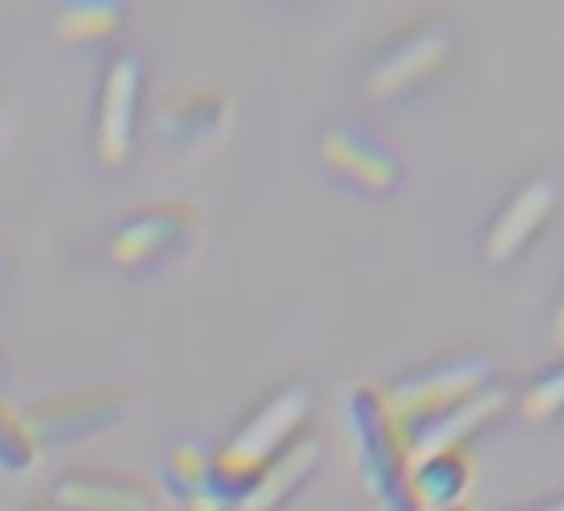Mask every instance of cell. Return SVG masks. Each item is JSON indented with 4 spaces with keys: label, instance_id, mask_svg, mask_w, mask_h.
I'll return each mask as SVG.
<instances>
[{
    "label": "cell",
    "instance_id": "cell-24",
    "mask_svg": "<svg viewBox=\"0 0 564 511\" xmlns=\"http://www.w3.org/2000/svg\"><path fill=\"white\" fill-rule=\"evenodd\" d=\"M4 369H8V362H4V356H0V382H4V376H8Z\"/></svg>",
    "mask_w": 564,
    "mask_h": 511
},
{
    "label": "cell",
    "instance_id": "cell-25",
    "mask_svg": "<svg viewBox=\"0 0 564 511\" xmlns=\"http://www.w3.org/2000/svg\"><path fill=\"white\" fill-rule=\"evenodd\" d=\"M0 123H4V94H0Z\"/></svg>",
    "mask_w": 564,
    "mask_h": 511
},
{
    "label": "cell",
    "instance_id": "cell-3",
    "mask_svg": "<svg viewBox=\"0 0 564 511\" xmlns=\"http://www.w3.org/2000/svg\"><path fill=\"white\" fill-rule=\"evenodd\" d=\"M203 216L186 199H160L120 216L107 236V260L130 276L176 263L199 236Z\"/></svg>",
    "mask_w": 564,
    "mask_h": 511
},
{
    "label": "cell",
    "instance_id": "cell-11",
    "mask_svg": "<svg viewBox=\"0 0 564 511\" xmlns=\"http://www.w3.org/2000/svg\"><path fill=\"white\" fill-rule=\"evenodd\" d=\"M323 461V438L316 428H306L296 442H290L275 458H269L252 485L236 501L239 511H275L286 504L319 468Z\"/></svg>",
    "mask_w": 564,
    "mask_h": 511
},
{
    "label": "cell",
    "instance_id": "cell-15",
    "mask_svg": "<svg viewBox=\"0 0 564 511\" xmlns=\"http://www.w3.org/2000/svg\"><path fill=\"white\" fill-rule=\"evenodd\" d=\"M130 18L123 0H70L57 8L54 28L57 37L70 47H100L110 44Z\"/></svg>",
    "mask_w": 564,
    "mask_h": 511
},
{
    "label": "cell",
    "instance_id": "cell-22",
    "mask_svg": "<svg viewBox=\"0 0 564 511\" xmlns=\"http://www.w3.org/2000/svg\"><path fill=\"white\" fill-rule=\"evenodd\" d=\"M18 511H47V504H44V501H28V504L18 508Z\"/></svg>",
    "mask_w": 564,
    "mask_h": 511
},
{
    "label": "cell",
    "instance_id": "cell-23",
    "mask_svg": "<svg viewBox=\"0 0 564 511\" xmlns=\"http://www.w3.org/2000/svg\"><path fill=\"white\" fill-rule=\"evenodd\" d=\"M445 511H471V508H468V501H462V504H452V508H445Z\"/></svg>",
    "mask_w": 564,
    "mask_h": 511
},
{
    "label": "cell",
    "instance_id": "cell-20",
    "mask_svg": "<svg viewBox=\"0 0 564 511\" xmlns=\"http://www.w3.org/2000/svg\"><path fill=\"white\" fill-rule=\"evenodd\" d=\"M528 511H564V498H561V501H551V504H538V508H528Z\"/></svg>",
    "mask_w": 564,
    "mask_h": 511
},
{
    "label": "cell",
    "instance_id": "cell-2",
    "mask_svg": "<svg viewBox=\"0 0 564 511\" xmlns=\"http://www.w3.org/2000/svg\"><path fill=\"white\" fill-rule=\"evenodd\" d=\"M346 418L369 494L382 511H415L409 498V428L389 409L382 385H356L346 399Z\"/></svg>",
    "mask_w": 564,
    "mask_h": 511
},
{
    "label": "cell",
    "instance_id": "cell-9",
    "mask_svg": "<svg viewBox=\"0 0 564 511\" xmlns=\"http://www.w3.org/2000/svg\"><path fill=\"white\" fill-rule=\"evenodd\" d=\"M232 120V100L219 87H180L153 107V133L176 153L213 143Z\"/></svg>",
    "mask_w": 564,
    "mask_h": 511
},
{
    "label": "cell",
    "instance_id": "cell-12",
    "mask_svg": "<svg viewBox=\"0 0 564 511\" xmlns=\"http://www.w3.org/2000/svg\"><path fill=\"white\" fill-rule=\"evenodd\" d=\"M557 206V186L551 176H534L524 183L498 213L485 236V256L488 263H511L514 256L531 242V236L547 222V216Z\"/></svg>",
    "mask_w": 564,
    "mask_h": 511
},
{
    "label": "cell",
    "instance_id": "cell-19",
    "mask_svg": "<svg viewBox=\"0 0 564 511\" xmlns=\"http://www.w3.org/2000/svg\"><path fill=\"white\" fill-rule=\"evenodd\" d=\"M554 343H557V349H564V296H561V306L554 313Z\"/></svg>",
    "mask_w": 564,
    "mask_h": 511
},
{
    "label": "cell",
    "instance_id": "cell-1",
    "mask_svg": "<svg viewBox=\"0 0 564 511\" xmlns=\"http://www.w3.org/2000/svg\"><path fill=\"white\" fill-rule=\"evenodd\" d=\"M313 385L303 379H286L262 395L249 415L213 448V478L232 498V508L269 458L313 428Z\"/></svg>",
    "mask_w": 564,
    "mask_h": 511
},
{
    "label": "cell",
    "instance_id": "cell-6",
    "mask_svg": "<svg viewBox=\"0 0 564 511\" xmlns=\"http://www.w3.org/2000/svg\"><path fill=\"white\" fill-rule=\"evenodd\" d=\"M455 51V31L445 21H429L392 37L369 64L366 94L372 100H402L422 90L445 70Z\"/></svg>",
    "mask_w": 564,
    "mask_h": 511
},
{
    "label": "cell",
    "instance_id": "cell-21",
    "mask_svg": "<svg viewBox=\"0 0 564 511\" xmlns=\"http://www.w3.org/2000/svg\"><path fill=\"white\" fill-rule=\"evenodd\" d=\"M8 283V256H4V249H0V286Z\"/></svg>",
    "mask_w": 564,
    "mask_h": 511
},
{
    "label": "cell",
    "instance_id": "cell-7",
    "mask_svg": "<svg viewBox=\"0 0 564 511\" xmlns=\"http://www.w3.org/2000/svg\"><path fill=\"white\" fill-rule=\"evenodd\" d=\"M130 402H133V392L127 385L100 382V385H80L61 395H44L24 409V418L44 448V445L94 438L113 428L127 415Z\"/></svg>",
    "mask_w": 564,
    "mask_h": 511
},
{
    "label": "cell",
    "instance_id": "cell-8",
    "mask_svg": "<svg viewBox=\"0 0 564 511\" xmlns=\"http://www.w3.org/2000/svg\"><path fill=\"white\" fill-rule=\"evenodd\" d=\"M323 166L366 196H389L402 180V156L359 123H333L319 137Z\"/></svg>",
    "mask_w": 564,
    "mask_h": 511
},
{
    "label": "cell",
    "instance_id": "cell-13",
    "mask_svg": "<svg viewBox=\"0 0 564 511\" xmlns=\"http://www.w3.org/2000/svg\"><path fill=\"white\" fill-rule=\"evenodd\" d=\"M508 405V389L505 385H485L471 399L458 402L455 409L435 415L432 422L419 425L409 432L412 442V458L438 455V452H462L465 442L481 432L501 409Z\"/></svg>",
    "mask_w": 564,
    "mask_h": 511
},
{
    "label": "cell",
    "instance_id": "cell-5",
    "mask_svg": "<svg viewBox=\"0 0 564 511\" xmlns=\"http://www.w3.org/2000/svg\"><path fill=\"white\" fill-rule=\"evenodd\" d=\"M491 376H495V366L488 356H455V359H442L425 369H415L395 379L392 385H382V392L395 418L412 432L432 422L435 415L455 409L458 402L471 399L485 385H491Z\"/></svg>",
    "mask_w": 564,
    "mask_h": 511
},
{
    "label": "cell",
    "instance_id": "cell-4",
    "mask_svg": "<svg viewBox=\"0 0 564 511\" xmlns=\"http://www.w3.org/2000/svg\"><path fill=\"white\" fill-rule=\"evenodd\" d=\"M147 64L133 51L107 57L94 100V156L104 170H123L137 150Z\"/></svg>",
    "mask_w": 564,
    "mask_h": 511
},
{
    "label": "cell",
    "instance_id": "cell-14",
    "mask_svg": "<svg viewBox=\"0 0 564 511\" xmlns=\"http://www.w3.org/2000/svg\"><path fill=\"white\" fill-rule=\"evenodd\" d=\"M471 488V461L462 452H438L409 461V498L415 511H445L462 504Z\"/></svg>",
    "mask_w": 564,
    "mask_h": 511
},
{
    "label": "cell",
    "instance_id": "cell-16",
    "mask_svg": "<svg viewBox=\"0 0 564 511\" xmlns=\"http://www.w3.org/2000/svg\"><path fill=\"white\" fill-rule=\"evenodd\" d=\"M163 481L173 498L183 504L216 485L213 478V448L203 438H176L163 452Z\"/></svg>",
    "mask_w": 564,
    "mask_h": 511
},
{
    "label": "cell",
    "instance_id": "cell-18",
    "mask_svg": "<svg viewBox=\"0 0 564 511\" xmlns=\"http://www.w3.org/2000/svg\"><path fill=\"white\" fill-rule=\"evenodd\" d=\"M518 412L528 422H547L554 415L564 412V366L544 372L541 379H534L521 399H518Z\"/></svg>",
    "mask_w": 564,
    "mask_h": 511
},
{
    "label": "cell",
    "instance_id": "cell-17",
    "mask_svg": "<svg viewBox=\"0 0 564 511\" xmlns=\"http://www.w3.org/2000/svg\"><path fill=\"white\" fill-rule=\"evenodd\" d=\"M41 442L31 432L24 409L11 405L0 395V471L4 475H24L37 465Z\"/></svg>",
    "mask_w": 564,
    "mask_h": 511
},
{
    "label": "cell",
    "instance_id": "cell-10",
    "mask_svg": "<svg viewBox=\"0 0 564 511\" xmlns=\"http://www.w3.org/2000/svg\"><path fill=\"white\" fill-rule=\"evenodd\" d=\"M47 504L57 511H160V498L143 478L104 468L64 471L51 485Z\"/></svg>",
    "mask_w": 564,
    "mask_h": 511
}]
</instances>
